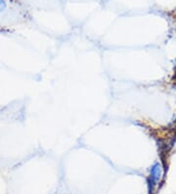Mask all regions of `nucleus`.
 Returning a JSON list of instances; mask_svg holds the SVG:
<instances>
[{
	"instance_id": "nucleus-1",
	"label": "nucleus",
	"mask_w": 176,
	"mask_h": 194,
	"mask_svg": "<svg viewBox=\"0 0 176 194\" xmlns=\"http://www.w3.org/2000/svg\"><path fill=\"white\" fill-rule=\"evenodd\" d=\"M162 174V170H161V166L159 163H156L151 168V179H152L153 183L156 184V183H159Z\"/></svg>"
},
{
	"instance_id": "nucleus-2",
	"label": "nucleus",
	"mask_w": 176,
	"mask_h": 194,
	"mask_svg": "<svg viewBox=\"0 0 176 194\" xmlns=\"http://www.w3.org/2000/svg\"><path fill=\"white\" fill-rule=\"evenodd\" d=\"M4 8H5V2L2 1V0H0V12L4 10Z\"/></svg>"
}]
</instances>
